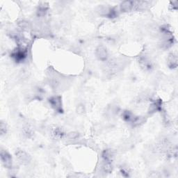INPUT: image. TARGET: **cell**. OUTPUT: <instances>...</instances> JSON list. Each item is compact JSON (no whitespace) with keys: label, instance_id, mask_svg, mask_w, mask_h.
Returning a JSON list of instances; mask_svg holds the SVG:
<instances>
[{"label":"cell","instance_id":"6da1fadb","mask_svg":"<svg viewBox=\"0 0 178 178\" xmlns=\"http://www.w3.org/2000/svg\"><path fill=\"white\" fill-rule=\"evenodd\" d=\"M1 159L5 166L7 168H11L12 166L11 156L6 150H1Z\"/></svg>","mask_w":178,"mask_h":178},{"label":"cell","instance_id":"7a4b0ae2","mask_svg":"<svg viewBox=\"0 0 178 178\" xmlns=\"http://www.w3.org/2000/svg\"><path fill=\"white\" fill-rule=\"evenodd\" d=\"M50 103L51 105V106H52L55 110H57V111H61L62 105H61V99L60 97L55 96V97L51 98L50 99Z\"/></svg>","mask_w":178,"mask_h":178},{"label":"cell","instance_id":"3957f363","mask_svg":"<svg viewBox=\"0 0 178 178\" xmlns=\"http://www.w3.org/2000/svg\"><path fill=\"white\" fill-rule=\"evenodd\" d=\"M96 55L97 57H98L99 59L102 61H105L107 59L108 53L107 51H106V50L104 47L100 46L96 50Z\"/></svg>","mask_w":178,"mask_h":178},{"label":"cell","instance_id":"277c9868","mask_svg":"<svg viewBox=\"0 0 178 178\" xmlns=\"http://www.w3.org/2000/svg\"><path fill=\"white\" fill-rule=\"evenodd\" d=\"M134 2L131 1H124L122 2L120 7H121V10L123 12H128L130 11L132 8L134 7Z\"/></svg>","mask_w":178,"mask_h":178},{"label":"cell","instance_id":"5b68a950","mask_svg":"<svg viewBox=\"0 0 178 178\" xmlns=\"http://www.w3.org/2000/svg\"><path fill=\"white\" fill-rule=\"evenodd\" d=\"M16 155L18 159L23 163H28L30 160V157L25 153V152L22 150H19L16 153Z\"/></svg>","mask_w":178,"mask_h":178},{"label":"cell","instance_id":"8992f818","mask_svg":"<svg viewBox=\"0 0 178 178\" xmlns=\"http://www.w3.org/2000/svg\"><path fill=\"white\" fill-rule=\"evenodd\" d=\"M168 66L170 67H175L177 65V56L171 54L168 59Z\"/></svg>","mask_w":178,"mask_h":178},{"label":"cell","instance_id":"52a82bcc","mask_svg":"<svg viewBox=\"0 0 178 178\" xmlns=\"http://www.w3.org/2000/svg\"><path fill=\"white\" fill-rule=\"evenodd\" d=\"M85 111V109H84V106L82 105H79L77 107V112L79 113V114H83V113Z\"/></svg>","mask_w":178,"mask_h":178},{"label":"cell","instance_id":"ba28073f","mask_svg":"<svg viewBox=\"0 0 178 178\" xmlns=\"http://www.w3.org/2000/svg\"><path fill=\"white\" fill-rule=\"evenodd\" d=\"M4 128H6V125H4L3 122H2L1 124V134L2 135L4 134V133H6V130H4Z\"/></svg>","mask_w":178,"mask_h":178}]
</instances>
